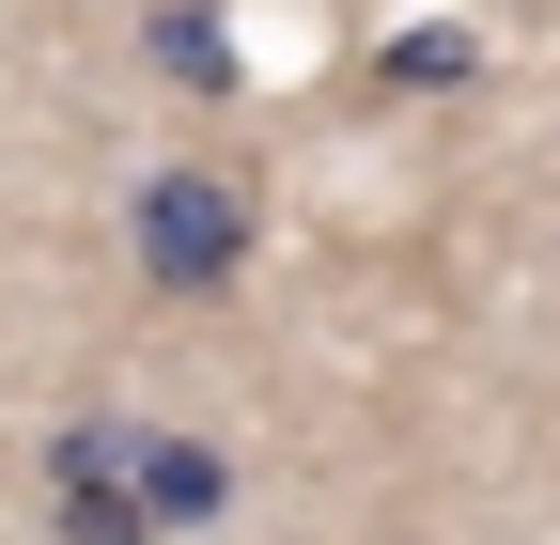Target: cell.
Returning <instances> with one entry per match:
<instances>
[{
  "label": "cell",
  "instance_id": "obj_2",
  "mask_svg": "<svg viewBox=\"0 0 560 545\" xmlns=\"http://www.w3.org/2000/svg\"><path fill=\"white\" fill-rule=\"evenodd\" d=\"M125 250H140V281H156V297H234L249 250H265V187H249L234 156H172V172H140Z\"/></svg>",
  "mask_w": 560,
  "mask_h": 545
},
{
  "label": "cell",
  "instance_id": "obj_1",
  "mask_svg": "<svg viewBox=\"0 0 560 545\" xmlns=\"http://www.w3.org/2000/svg\"><path fill=\"white\" fill-rule=\"evenodd\" d=\"M234 499V467L202 452V437H172V421H62L47 437V530L62 545H156V530H202Z\"/></svg>",
  "mask_w": 560,
  "mask_h": 545
},
{
  "label": "cell",
  "instance_id": "obj_3",
  "mask_svg": "<svg viewBox=\"0 0 560 545\" xmlns=\"http://www.w3.org/2000/svg\"><path fill=\"white\" fill-rule=\"evenodd\" d=\"M156 62L187 94H234V47H219V16H202V0H156Z\"/></svg>",
  "mask_w": 560,
  "mask_h": 545
}]
</instances>
